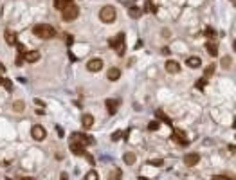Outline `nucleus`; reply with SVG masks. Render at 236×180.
<instances>
[{
	"mask_svg": "<svg viewBox=\"0 0 236 180\" xmlns=\"http://www.w3.org/2000/svg\"><path fill=\"white\" fill-rule=\"evenodd\" d=\"M121 139V132H114L112 133V140H119Z\"/></svg>",
	"mask_w": 236,
	"mask_h": 180,
	"instance_id": "2f4dec72",
	"label": "nucleus"
},
{
	"mask_svg": "<svg viewBox=\"0 0 236 180\" xmlns=\"http://www.w3.org/2000/svg\"><path fill=\"white\" fill-rule=\"evenodd\" d=\"M2 85L5 86V90H9V92L13 90V83H11V81H9V79H4V81H2Z\"/></svg>",
	"mask_w": 236,
	"mask_h": 180,
	"instance_id": "cd10ccee",
	"label": "nucleus"
},
{
	"mask_svg": "<svg viewBox=\"0 0 236 180\" xmlns=\"http://www.w3.org/2000/svg\"><path fill=\"white\" fill-rule=\"evenodd\" d=\"M206 36H207L209 40H213V38L216 36V31H215L213 27H207V29H206Z\"/></svg>",
	"mask_w": 236,
	"mask_h": 180,
	"instance_id": "393cba45",
	"label": "nucleus"
},
{
	"mask_svg": "<svg viewBox=\"0 0 236 180\" xmlns=\"http://www.w3.org/2000/svg\"><path fill=\"white\" fill-rule=\"evenodd\" d=\"M106 78H108L110 81H117L119 78H121V70H119L117 67H112V69L106 72Z\"/></svg>",
	"mask_w": 236,
	"mask_h": 180,
	"instance_id": "ddd939ff",
	"label": "nucleus"
},
{
	"mask_svg": "<svg viewBox=\"0 0 236 180\" xmlns=\"http://www.w3.org/2000/svg\"><path fill=\"white\" fill-rule=\"evenodd\" d=\"M139 180H148V178H144V177H139Z\"/></svg>",
	"mask_w": 236,
	"mask_h": 180,
	"instance_id": "ea45409f",
	"label": "nucleus"
},
{
	"mask_svg": "<svg viewBox=\"0 0 236 180\" xmlns=\"http://www.w3.org/2000/svg\"><path fill=\"white\" fill-rule=\"evenodd\" d=\"M4 38H5V41H7L9 45H15V43H16V34H15L11 29H5V33H4Z\"/></svg>",
	"mask_w": 236,
	"mask_h": 180,
	"instance_id": "4468645a",
	"label": "nucleus"
},
{
	"mask_svg": "<svg viewBox=\"0 0 236 180\" xmlns=\"http://www.w3.org/2000/svg\"><path fill=\"white\" fill-rule=\"evenodd\" d=\"M22 63H23V58H18V60H16V65H18V67H22Z\"/></svg>",
	"mask_w": 236,
	"mask_h": 180,
	"instance_id": "c9c22d12",
	"label": "nucleus"
},
{
	"mask_svg": "<svg viewBox=\"0 0 236 180\" xmlns=\"http://www.w3.org/2000/svg\"><path fill=\"white\" fill-rule=\"evenodd\" d=\"M83 180H99V175L94 171V169H90V171L85 175V178H83Z\"/></svg>",
	"mask_w": 236,
	"mask_h": 180,
	"instance_id": "b1692460",
	"label": "nucleus"
},
{
	"mask_svg": "<svg viewBox=\"0 0 236 180\" xmlns=\"http://www.w3.org/2000/svg\"><path fill=\"white\" fill-rule=\"evenodd\" d=\"M123 43H124V34H123V33H119L116 38H112V40H110V47H112L114 51H117V54H123V51H124Z\"/></svg>",
	"mask_w": 236,
	"mask_h": 180,
	"instance_id": "20e7f679",
	"label": "nucleus"
},
{
	"mask_svg": "<svg viewBox=\"0 0 236 180\" xmlns=\"http://www.w3.org/2000/svg\"><path fill=\"white\" fill-rule=\"evenodd\" d=\"M155 117H157V119H160V121H164L166 124H170V126H171V119H170V117H168V115H166L162 110H157V112H155Z\"/></svg>",
	"mask_w": 236,
	"mask_h": 180,
	"instance_id": "aec40b11",
	"label": "nucleus"
},
{
	"mask_svg": "<svg viewBox=\"0 0 236 180\" xmlns=\"http://www.w3.org/2000/svg\"><path fill=\"white\" fill-rule=\"evenodd\" d=\"M116 16H117V13H116V7H112V5H105L99 11V18H101V22H105V23H114Z\"/></svg>",
	"mask_w": 236,
	"mask_h": 180,
	"instance_id": "f03ea898",
	"label": "nucleus"
},
{
	"mask_svg": "<svg viewBox=\"0 0 236 180\" xmlns=\"http://www.w3.org/2000/svg\"><path fill=\"white\" fill-rule=\"evenodd\" d=\"M31 135H33V139H34V140H43L45 137H47V132H45V128H43V126L34 124V126H33V130H31Z\"/></svg>",
	"mask_w": 236,
	"mask_h": 180,
	"instance_id": "39448f33",
	"label": "nucleus"
},
{
	"mask_svg": "<svg viewBox=\"0 0 236 180\" xmlns=\"http://www.w3.org/2000/svg\"><path fill=\"white\" fill-rule=\"evenodd\" d=\"M128 13H130V16H132V18H139V16L142 15V9H141V7H137V5H132Z\"/></svg>",
	"mask_w": 236,
	"mask_h": 180,
	"instance_id": "412c9836",
	"label": "nucleus"
},
{
	"mask_svg": "<svg viewBox=\"0 0 236 180\" xmlns=\"http://www.w3.org/2000/svg\"><path fill=\"white\" fill-rule=\"evenodd\" d=\"M148 130H150V132H155V130H159V121H152V122L148 124Z\"/></svg>",
	"mask_w": 236,
	"mask_h": 180,
	"instance_id": "bb28decb",
	"label": "nucleus"
},
{
	"mask_svg": "<svg viewBox=\"0 0 236 180\" xmlns=\"http://www.w3.org/2000/svg\"><path fill=\"white\" fill-rule=\"evenodd\" d=\"M78 15H79V7L76 5V4H69V5L61 11V18H63L65 22L76 20V18H78Z\"/></svg>",
	"mask_w": 236,
	"mask_h": 180,
	"instance_id": "7ed1b4c3",
	"label": "nucleus"
},
{
	"mask_svg": "<svg viewBox=\"0 0 236 180\" xmlns=\"http://www.w3.org/2000/svg\"><path fill=\"white\" fill-rule=\"evenodd\" d=\"M231 2H234V0H231Z\"/></svg>",
	"mask_w": 236,
	"mask_h": 180,
	"instance_id": "79ce46f5",
	"label": "nucleus"
},
{
	"mask_svg": "<svg viewBox=\"0 0 236 180\" xmlns=\"http://www.w3.org/2000/svg\"><path fill=\"white\" fill-rule=\"evenodd\" d=\"M166 72H170V74H178V72H180V65H178V61H175V60H168V61H166Z\"/></svg>",
	"mask_w": 236,
	"mask_h": 180,
	"instance_id": "1a4fd4ad",
	"label": "nucleus"
},
{
	"mask_svg": "<svg viewBox=\"0 0 236 180\" xmlns=\"http://www.w3.org/2000/svg\"><path fill=\"white\" fill-rule=\"evenodd\" d=\"M67 43H69V45H70V43H74V38H72V36H69V38H67Z\"/></svg>",
	"mask_w": 236,
	"mask_h": 180,
	"instance_id": "e433bc0d",
	"label": "nucleus"
},
{
	"mask_svg": "<svg viewBox=\"0 0 236 180\" xmlns=\"http://www.w3.org/2000/svg\"><path fill=\"white\" fill-rule=\"evenodd\" d=\"M69 4H72V0H54V9L58 11H63Z\"/></svg>",
	"mask_w": 236,
	"mask_h": 180,
	"instance_id": "6ab92c4d",
	"label": "nucleus"
},
{
	"mask_svg": "<svg viewBox=\"0 0 236 180\" xmlns=\"http://www.w3.org/2000/svg\"><path fill=\"white\" fill-rule=\"evenodd\" d=\"M38 60H40V51H27L23 54V61H27V63H36Z\"/></svg>",
	"mask_w": 236,
	"mask_h": 180,
	"instance_id": "9d476101",
	"label": "nucleus"
},
{
	"mask_svg": "<svg viewBox=\"0 0 236 180\" xmlns=\"http://www.w3.org/2000/svg\"><path fill=\"white\" fill-rule=\"evenodd\" d=\"M186 65L191 67V69H198V67L202 65V60H200L198 56H189V58L186 60Z\"/></svg>",
	"mask_w": 236,
	"mask_h": 180,
	"instance_id": "f8f14e48",
	"label": "nucleus"
},
{
	"mask_svg": "<svg viewBox=\"0 0 236 180\" xmlns=\"http://www.w3.org/2000/svg\"><path fill=\"white\" fill-rule=\"evenodd\" d=\"M206 51H207L209 56H216L218 54V45L216 43H213V41H207V43H206Z\"/></svg>",
	"mask_w": 236,
	"mask_h": 180,
	"instance_id": "dca6fc26",
	"label": "nucleus"
},
{
	"mask_svg": "<svg viewBox=\"0 0 236 180\" xmlns=\"http://www.w3.org/2000/svg\"><path fill=\"white\" fill-rule=\"evenodd\" d=\"M121 177H123V171H121L119 168H116V169L108 175V180H121Z\"/></svg>",
	"mask_w": 236,
	"mask_h": 180,
	"instance_id": "5701e85b",
	"label": "nucleus"
},
{
	"mask_svg": "<svg viewBox=\"0 0 236 180\" xmlns=\"http://www.w3.org/2000/svg\"><path fill=\"white\" fill-rule=\"evenodd\" d=\"M34 103H36V104H38V106H41V108H43V106H45V103H43V101H41V99H34Z\"/></svg>",
	"mask_w": 236,
	"mask_h": 180,
	"instance_id": "72a5a7b5",
	"label": "nucleus"
},
{
	"mask_svg": "<svg viewBox=\"0 0 236 180\" xmlns=\"http://www.w3.org/2000/svg\"><path fill=\"white\" fill-rule=\"evenodd\" d=\"M33 33H34L38 38H45V40H49V38H54V36H56L54 27H52V25H49V23H38V25H34V27H33Z\"/></svg>",
	"mask_w": 236,
	"mask_h": 180,
	"instance_id": "f257e3e1",
	"label": "nucleus"
},
{
	"mask_svg": "<svg viewBox=\"0 0 236 180\" xmlns=\"http://www.w3.org/2000/svg\"><path fill=\"white\" fill-rule=\"evenodd\" d=\"M213 180H233V178H229V177H225V175H215Z\"/></svg>",
	"mask_w": 236,
	"mask_h": 180,
	"instance_id": "7c9ffc66",
	"label": "nucleus"
},
{
	"mask_svg": "<svg viewBox=\"0 0 236 180\" xmlns=\"http://www.w3.org/2000/svg\"><path fill=\"white\" fill-rule=\"evenodd\" d=\"M123 160L128 164V166H132L134 162H135V153H132V151H128V153H124L123 155Z\"/></svg>",
	"mask_w": 236,
	"mask_h": 180,
	"instance_id": "4be33fe9",
	"label": "nucleus"
},
{
	"mask_svg": "<svg viewBox=\"0 0 236 180\" xmlns=\"http://www.w3.org/2000/svg\"><path fill=\"white\" fill-rule=\"evenodd\" d=\"M81 124H83V128H85V130H90V128L94 126V115H90V114H83V117H81Z\"/></svg>",
	"mask_w": 236,
	"mask_h": 180,
	"instance_id": "9b49d317",
	"label": "nucleus"
},
{
	"mask_svg": "<svg viewBox=\"0 0 236 180\" xmlns=\"http://www.w3.org/2000/svg\"><path fill=\"white\" fill-rule=\"evenodd\" d=\"M150 164H152V166H162V164H164V160L162 159H153V160H150Z\"/></svg>",
	"mask_w": 236,
	"mask_h": 180,
	"instance_id": "c85d7f7f",
	"label": "nucleus"
},
{
	"mask_svg": "<svg viewBox=\"0 0 236 180\" xmlns=\"http://www.w3.org/2000/svg\"><path fill=\"white\" fill-rule=\"evenodd\" d=\"M11 108H13V112H16V114H22L23 112V108H25V103L23 101H13V104H11Z\"/></svg>",
	"mask_w": 236,
	"mask_h": 180,
	"instance_id": "a211bd4d",
	"label": "nucleus"
},
{
	"mask_svg": "<svg viewBox=\"0 0 236 180\" xmlns=\"http://www.w3.org/2000/svg\"><path fill=\"white\" fill-rule=\"evenodd\" d=\"M61 180H69V175L67 173H61Z\"/></svg>",
	"mask_w": 236,
	"mask_h": 180,
	"instance_id": "4c0bfd02",
	"label": "nucleus"
},
{
	"mask_svg": "<svg viewBox=\"0 0 236 180\" xmlns=\"http://www.w3.org/2000/svg\"><path fill=\"white\" fill-rule=\"evenodd\" d=\"M70 151L74 153V155H87V151H85V146L78 142V140H70Z\"/></svg>",
	"mask_w": 236,
	"mask_h": 180,
	"instance_id": "0eeeda50",
	"label": "nucleus"
},
{
	"mask_svg": "<svg viewBox=\"0 0 236 180\" xmlns=\"http://www.w3.org/2000/svg\"><path fill=\"white\" fill-rule=\"evenodd\" d=\"M231 63H233V60H231L229 56H223V58H222V67H223V69H229Z\"/></svg>",
	"mask_w": 236,
	"mask_h": 180,
	"instance_id": "a878e982",
	"label": "nucleus"
},
{
	"mask_svg": "<svg viewBox=\"0 0 236 180\" xmlns=\"http://www.w3.org/2000/svg\"><path fill=\"white\" fill-rule=\"evenodd\" d=\"M2 81H4V78H0V85H2Z\"/></svg>",
	"mask_w": 236,
	"mask_h": 180,
	"instance_id": "a19ab883",
	"label": "nucleus"
},
{
	"mask_svg": "<svg viewBox=\"0 0 236 180\" xmlns=\"http://www.w3.org/2000/svg\"><path fill=\"white\" fill-rule=\"evenodd\" d=\"M213 72H215V65H209V67L206 69V76H211Z\"/></svg>",
	"mask_w": 236,
	"mask_h": 180,
	"instance_id": "c756f323",
	"label": "nucleus"
},
{
	"mask_svg": "<svg viewBox=\"0 0 236 180\" xmlns=\"http://www.w3.org/2000/svg\"><path fill=\"white\" fill-rule=\"evenodd\" d=\"M117 106H119V101H114V99H106V108H108V114L114 115L117 112Z\"/></svg>",
	"mask_w": 236,
	"mask_h": 180,
	"instance_id": "2eb2a0df",
	"label": "nucleus"
},
{
	"mask_svg": "<svg viewBox=\"0 0 236 180\" xmlns=\"http://www.w3.org/2000/svg\"><path fill=\"white\" fill-rule=\"evenodd\" d=\"M198 162H200V155L195 153V151H191V153H188V155L184 157V164H186V166H189V168L197 166Z\"/></svg>",
	"mask_w": 236,
	"mask_h": 180,
	"instance_id": "423d86ee",
	"label": "nucleus"
},
{
	"mask_svg": "<svg viewBox=\"0 0 236 180\" xmlns=\"http://www.w3.org/2000/svg\"><path fill=\"white\" fill-rule=\"evenodd\" d=\"M204 86H206V79L197 81V88H204Z\"/></svg>",
	"mask_w": 236,
	"mask_h": 180,
	"instance_id": "473e14b6",
	"label": "nucleus"
},
{
	"mask_svg": "<svg viewBox=\"0 0 236 180\" xmlns=\"http://www.w3.org/2000/svg\"><path fill=\"white\" fill-rule=\"evenodd\" d=\"M22 180H34V178H31V177H25V178H22Z\"/></svg>",
	"mask_w": 236,
	"mask_h": 180,
	"instance_id": "58836bf2",
	"label": "nucleus"
},
{
	"mask_svg": "<svg viewBox=\"0 0 236 180\" xmlns=\"http://www.w3.org/2000/svg\"><path fill=\"white\" fill-rule=\"evenodd\" d=\"M162 54H166V56H168V54H170V49H168V47H164V49H162Z\"/></svg>",
	"mask_w": 236,
	"mask_h": 180,
	"instance_id": "f704fd0d",
	"label": "nucleus"
},
{
	"mask_svg": "<svg viewBox=\"0 0 236 180\" xmlns=\"http://www.w3.org/2000/svg\"><path fill=\"white\" fill-rule=\"evenodd\" d=\"M87 69H88L90 72H99V70L103 69V60H99V58L90 60L88 63H87Z\"/></svg>",
	"mask_w": 236,
	"mask_h": 180,
	"instance_id": "6e6552de",
	"label": "nucleus"
},
{
	"mask_svg": "<svg viewBox=\"0 0 236 180\" xmlns=\"http://www.w3.org/2000/svg\"><path fill=\"white\" fill-rule=\"evenodd\" d=\"M173 139L177 140L178 144H182V146H188V139H184V133H182L180 130H175V133H173Z\"/></svg>",
	"mask_w": 236,
	"mask_h": 180,
	"instance_id": "f3484780",
	"label": "nucleus"
}]
</instances>
